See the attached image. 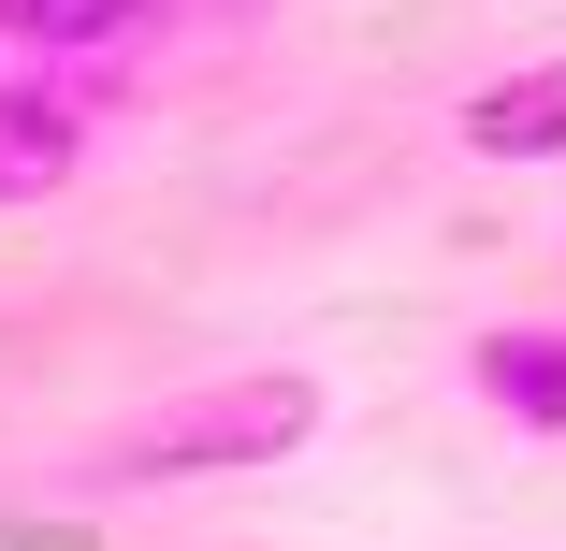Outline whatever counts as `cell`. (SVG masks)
Returning <instances> with one entry per match:
<instances>
[{
  "instance_id": "6da1fadb",
  "label": "cell",
  "mask_w": 566,
  "mask_h": 551,
  "mask_svg": "<svg viewBox=\"0 0 566 551\" xmlns=\"http://www.w3.org/2000/svg\"><path fill=\"white\" fill-rule=\"evenodd\" d=\"M305 435H319V378L248 363V378H189L146 421H117L102 479H248V465H291Z\"/></svg>"
},
{
  "instance_id": "7a4b0ae2",
  "label": "cell",
  "mask_w": 566,
  "mask_h": 551,
  "mask_svg": "<svg viewBox=\"0 0 566 551\" xmlns=\"http://www.w3.org/2000/svg\"><path fill=\"white\" fill-rule=\"evenodd\" d=\"M87 131H102V87L73 73H0V218L15 203H59L87 174Z\"/></svg>"
},
{
  "instance_id": "3957f363",
  "label": "cell",
  "mask_w": 566,
  "mask_h": 551,
  "mask_svg": "<svg viewBox=\"0 0 566 551\" xmlns=\"http://www.w3.org/2000/svg\"><path fill=\"white\" fill-rule=\"evenodd\" d=\"M465 392L509 435H566V335H552V319H494V335L465 349Z\"/></svg>"
},
{
  "instance_id": "277c9868",
  "label": "cell",
  "mask_w": 566,
  "mask_h": 551,
  "mask_svg": "<svg viewBox=\"0 0 566 551\" xmlns=\"http://www.w3.org/2000/svg\"><path fill=\"white\" fill-rule=\"evenodd\" d=\"M160 15H175V0H0V44L44 59V73H73V59H132Z\"/></svg>"
},
{
  "instance_id": "5b68a950",
  "label": "cell",
  "mask_w": 566,
  "mask_h": 551,
  "mask_svg": "<svg viewBox=\"0 0 566 551\" xmlns=\"http://www.w3.org/2000/svg\"><path fill=\"white\" fill-rule=\"evenodd\" d=\"M465 146L480 160H566V59H523L494 87H465Z\"/></svg>"
}]
</instances>
